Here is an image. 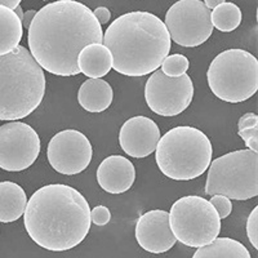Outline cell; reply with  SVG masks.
Here are the masks:
<instances>
[{"instance_id":"cell-30","label":"cell","mask_w":258,"mask_h":258,"mask_svg":"<svg viewBox=\"0 0 258 258\" xmlns=\"http://www.w3.org/2000/svg\"><path fill=\"white\" fill-rule=\"evenodd\" d=\"M21 2H22V0H0V6H4L7 7V8L15 11V8L20 6Z\"/></svg>"},{"instance_id":"cell-1","label":"cell","mask_w":258,"mask_h":258,"mask_svg":"<svg viewBox=\"0 0 258 258\" xmlns=\"http://www.w3.org/2000/svg\"><path fill=\"white\" fill-rule=\"evenodd\" d=\"M100 22L77 0H57L38 11L29 27V50L41 69L57 77L80 74L78 56L89 44H102Z\"/></svg>"},{"instance_id":"cell-4","label":"cell","mask_w":258,"mask_h":258,"mask_svg":"<svg viewBox=\"0 0 258 258\" xmlns=\"http://www.w3.org/2000/svg\"><path fill=\"white\" fill-rule=\"evenodd\" d=\"M45 75L26 47L0 56V120H18L35 111L44 98Z\"/></svg>"},{"instance_id":"cell-16","label":"cell","mask_w":258,"mask_h":258,"mask_svg":"<svg viewBox=\"0 0 258 258\" xmlns=\"http://www.w3.org/2000/svg\"><path fill=\"white\" fill-rule=\"evenodd\" d=\"M78 68L85 77L101 79L112 69L111 53L103 44L87 45L78 56Z\"/></svg>"},{"instance_id":"cell-14","label":"cell","mask_w":258,"mask_h":258,"mask_svg":"<svg viewBox=\"0 0 258 258\" xmlns=\"http://www.w3.org/2000/svg\"><path fill=\"white\" fill-rule=\"evenodd\" d=\"M160 140V129L150 117L133 116L123 124L119 133V144L126 155L146 158L155 151Z\"/></svg>"},{"instance_id":"cell-17","label":"cell","mask_w":258,"mask_h":258,"mask_svg":"<svg viewBox=\"0 0 258 258\" xmlns=\"http://www.w3.org/2000/svg\"><path fill=\"white\" fill-rule=\"evenodd\" d=\"M114 92L103 79H88L80 85L78 101L88 112H102L111 106Z\"/></svg>"},{"instance_id":"cell-12","label":"cell","mask_w":258,"mask_h":258,"mask_svg":"<svg viewBox=\"0 0 258 258\" xmlns=\"http://www.w3.org/2000/svg\"><path fill=\"white\" fill-rule=\"evenodd\" d=\"M93 149L88 137L77 129H64L52 137L47 149L50 167L61 174L74 176L88 168Z\"/></svg>"},{"instance_id":"cell-13","label":"cell","mask_w":258,"mask_h":258,"mask_svg":"<svg viewBox=\"0 0 258 258\" xmlns=\"http://www.w3.org/2000/svg\"><path fill=\"white\" fill-rule=\"evenodd\" d=\"M136 239L142 249L154 254L173 248L177 239L170 230L169 213L155 209L142 214L136 223Z\"/></svg>"},{"instance_id":"cell-18","label":"cell","mask_w":258,"mask_h":258,"mask_svg":"<svg viewBox=\"0 0 258 258\" xmlns=\"http://www.w3.org/2000/svg\"><path fill=\"white\" fill-rule=\"evenodd\" d=\"M27 197L24 188L11 181L0 182V222L11 223L25 213Z\"/></svg>"},{"instance_id":"cell-15","label":"cell","mask_w":258,"mask_h":258,"mask_svg":"<svg viewBox=\"0 0 258 258\" xmlns=\"http://www.w3.org/2000/svg\"><path fill=\"white\" fill-rule=\"evenodd\" d=\"M136 179L135 165L120 155H111L102 160L97 169L98 185L109 194H123L132 187Z\"/></svg>"},{"instance_id":"cell-20","label":"cell","mask_w":258,"mask_h":258,"mask_svg":"<svg viewBox=\"0 0 258 258\" xmlns=\"http://www.w3.org/2000/svg\"><path fill=\"white\" fill-rule=\"evenodd\" d=\"M192 258H252L249 250L240 241L231 238H216L207 245L198 248Z\"/></svg>"},{"instance_id":"cell-24","label":"cell","mask_w":258,"mask_h":258,"mask_svg":"<svg viewBox=\"0 0 258 258\" xmlns=\"http://www.w3.org/2000/svg\"><path fill=\"white\" fill-rule=\"evenodd\" d=\"M209 202H211L212 206L214 207V209L217 211L221 220H222V218L229 217L230 214H231L232 203H231V199H229V198L223 197V195H213Z\"/></svg>"},{"instance_id":"cell-2","label":"cell","mask_w":258,"mask_h":258,"mask_svg":"<svg viewBox=\"0 0 258 258\" xmlns=\"http://www.w3.org/2000/svg\"><path fill=\"white\" fill-rule=\"evenodd\" d=\"M30 238L50 252L79 245L91 230V208L77 188L62 183L43 186L32 194L24 213Z\"/></svg>"},{"instance_id":"cell-6","label":"cell","mask_w":258,"mask_h":258,"mask_svg":"<svg viewBox=\"0 0 258 258\" xmlns=\"http://www.w3.org/2000/svg\"><path fill=\"white\" fill-rule=\"evenodd\" d=\"M207 79L212 93L221 101L243 102L258 91V61L244 49H227L214 57Z\"/></svg>"},{"instance_id":"cell-19","label":"cell","mask_w":258,"mask_h":258,"mask_svg":"<svg viewBox=\"0 0 258 258\" xmlns=\"http://www.w3.org/2000/svg\"><path fill=\"white\" fill-rule=\"evenodd\" d=\"M22 34V22L15 11L0 6V56L11 53L20 45Z\"/></svg>"},{"instance_id":"cell-3","label":"cell","mask_w":258,"mask_h":258,"mask_svg":"<svg viewBox=\"0 0 258 258\" xmlns=\"http://www.w3.org/2000/svg\"><path fill=\"white\" fill-rule=\"evenodd\" d=\"M112 69L131 78L154 73L169 54L170 36L164 22L149 12H129L117 17L103 34Z\"/></svg>"},{"instance_id":"cell-7","label":"cell","mask_w":258,"mask_h":258,"mask_svg":"<svg viewBox=\"0 0 258 258\" xmlns=\"http://www.w3.org/2000/svg\"><path fill=\"white\" fill-rule=\"evenodd\" d=\"M207 195L248 200L258 195V155L252 150H236L209 164Z\"/></svg>"},{"instance_id":"cell-21","label":"cell","mask_w":258,"mask_h":258,"mask_svg":"<svg viewBox=\"0 0 258 258\" xmlns=\"http://www.w3.org/2000/svg\"><path fill=\"white\" fill-rule=\"evenodd\" d=\"M241 18L243 15L240 8L236 4L227 2L216 7L211 13V22L213 27L222 32H230L238 29L241 24Z\"/></svg>"},{"instance_id":"cell-26","label":"cell","mask_w":258,"mask_h":258,"mask_svg":"<svg viewBox=\"0 0 258 258\" xmlns=\"http://www.w3.org/2000/svg\"><path fill=\"white\" fill-rule=\"evenodd\" d=\"M111 220V213L109 208L105 206L94 207L91 211V222H93L97 226H105Z\"/></svg>"},{"instance_id":"cell-23","label":"cell","mask_w":258,"mask_h":258,"mask_svg":"<svg viewBox=\"0 0 258 258\" xmlns=\"http://www.w3.org/2000/svg\"><path fill=\"white\" fill-rule=\"evenodd\" d=\"M246 235L254 249H258V207H254L246 221Z\"/></svg>"},{"instance_id":"cell-8","label":"cell","mask_w":258,"mask_h":258,"mask_svg":"<svg viewBox=\"0 0 258 258\" xmlns=\"http://www.w3.org/2000/svg\"><path fill=\"white\" fill-rule=\"evenodd\" d=\"M168 213L170 230L183 245L199 248L218 238L221 218L211 202L204 198L197 195L181 198Z\"/></svg>"},{"instance_id":"cell-11","label":"cell","mask_w":258,"mask_h":258,"mask_svg":"<svg viewBox=\"0 0 258 258\" xmlns=\"http://www.w3.org/2000/svg\"><path fill=\"white\" fill-rule=\"evenodd\" d=\"M40 154V138L31 125L9 121L0 125V168L21 172L31 167Z\"/></svg>"},{"instance_id":"cell-25","label":"cell","mask_w":258,"mask_h":258,"mask_svg":"<svg viewBox=\"0 0 258 258\" xmlns=\"http://www.w3.org/2000/svg\"><path fill=\"white\" fill-rule=\"evenodd\" d=\"M239 136L244 140L246 147L252 150L253 153L258 151V126H252L239 131Z\"/></svg>"},{"instance_id":"cell-9","label":"cell","mask_w":258,"mask_h":258,"mask_svg":"<svg viewBox=\"0 0 258 258\" xmlns=\"http://www.w3.org/2000/svg\"><path fill=\"white\" fill-rule=\"evenodd\" d=\"M164 25L170 40L185 48L199 47L213 32L211 9L202 0H178L165 13Z\"/></svg>"},{"instance_id":"cell-28","label":"cell","mask_w":258,"mask_h":258,"mask_svg":"<svg viewBox=\"0 0 258 258\" xmlns=\"http://www.w3.org/2000/svg\"><path fill=\"white\" fill-rule=\"evenodd\" d=\"M94 17L97 18V21L100 22V25H106L109 22V20L111 18V12L106 7H98L93 11Z\"/></svg>"},{"instance_id":"cell-31","label":"cell","mask_w":258,"mask_h":258,"mask_svg":"<svg viewBox=\"0 0 258 258\" xmlns=\"http://www.w3.org/2000/svg\"><path fill=\"white\" fill-rule=\"evenodd\" d=\"M226 0H204V4H206V7L208 9H214L217 6H220V4L225 3Z\"/></svg>"},{"instance_id":"cell-29","label":"cell","mask_w":258,"mask_h":258,"mask_svg":"<svg viewBox=\"0 0 258 258\" xmlns=\"http://www.w3.org/2000/svg\"><path fill=\"white\" fill-rule=\"evenodd\" d=\"M36 15V11H34V9H30V11H27L26 13H24V18H22V27H25V29H29L30 25H31L32 20H34V17H35Z\"/></svg>"},{"instance_id":"cell-22","label":"cell","mask_w":258,"mask_h":258,"mask_svg":"<svg viewBox=\"0 0 258 258\" xmlns=\"http://www.w3.org/2000/svg\"><path fill=\"white\" fill-rule=\"evenodd\" d=\"M190 62L183 54H170L161 62V71L170 78H178L188 70Z\"/></svg>"},{"instance_id":"cell-5","label":"cell","mask_w":258,"mask_h":258,"mask_svg":"<svg viewBox=\"0 0 258 258\" xmlns=\"http://www.w3.org/2000/svg\"><path fill=\"white\" fill-rule=\"evenodd\" d=\"M209 138L194 126H176L160 137L155 149L159 169L174 181H191L202 176L212 161Z\"/></svg>"},{"instance_id":"cell-32","label":"cell","mask_w":258,"mask_h":258,"mask_svg":"<svg viewBox=\"0 0 258 258\" xmlns=\"http://www.w3.org/2000/svg\"><path fill=\"white\" fill-rule=\"evenodd\" d=\"M15 13H16V15H17V17L20 18L21 21H22V18H24V11H22L21 6L16 7V8H15Z\"/></svg>"},{"instance_id":"cell-10","label":"cell","mask_w":258,"mask_h":258,"mask_svg":"<svg viewBox=\"0 0 258 258\" xmlns=\"http://www.w3.org/2000/svg\"><path fill=\"white\" fill-rule=\"evenodd\" d=\"M194 98V84L187 74L167 77L155 70L145 85V100L150 110L160 116H176L185 111Z\"/></svg>"},{"instance_id":"cell-27","label":"cell","mask_w":258,"mask_h":258,"mask_svg":"<svg viewBox=\"0 0 258 258\" xmlns=\"http://www.w3.org/2000/svg\"><path fill=\"white\" fill-rule=\"evenodd\" d=\"M257 125H258V116L257 114H254V112H246V114H244L243 116L239 119V123H238L239 131H241V129H246V128H252V126H257Z\"/></svg>"}]
</instances>
